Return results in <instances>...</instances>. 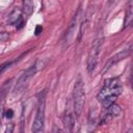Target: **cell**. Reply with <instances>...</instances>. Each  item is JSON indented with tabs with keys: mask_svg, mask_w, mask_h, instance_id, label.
Instances as JSON below:
<instances>
[{
	"mask_svg": "<svg viewBox=\"0 0 133 133\" xmlns=\"http://www.w3.org/2000/svg\"><path fill=\"white\" fill-rule=\"evenodd\" d=\"M122 92V84L118 78H109L104 82L103 87L99 91L97 99L105 107H109L114 104V101Z\"/></svg>",
	"mask_w": 133,
	"mask_h": 133,
	"instance_id": "6da1fadb",
	"label": "cell"
},
{
	"mask_svg": "<svg viewBox=\"0 0 133 133\" xmlns=\"http://www.w3.org/2000/svg\"><path fill=\"white\" fill-rule=\"evenodd\" d=\"M85 103V89L84 83L81 79H78L74 85L73 89V107H74V114L79 117L83 111Z\"/></svg>",
	"mask_w": 133,
	"mask_h": 133,
	"instance_id": "7a4b0ae2",
	"label": "cell"
},
{
	"mask_svg": "<svg viewBox=\"0 0 133 133\" xmlns=\"http://www.w3.org/2000/svg\"><path fill=\"white\" fill-rule=\"evenodd\" d=\"M102 44H103V34L99 33L97 35V37L94 39V42L90 46L88 55H87V72L89 74H91L97 66L98 58H99L101 48H102Z\"/></svg>",
	"mask_w": 133,
	"mask_h": 133,
	"instance_id": "3957f363",
	"label": "cell"
},
{
	"mask_svg": "<svg viewBox=\"0 0 133 133\" xmlns=\"http://www.w3.org/2000/svg\"><path fill=\"white\" fill-rule=\"evenodd\" d=\"M46 92L44 91L41 95L37 110L34 116V121L32 124V133H44V127H45V110H46V99H45Z\"/></svg>",
	"mask_w": 133,
	"mask_h": 133,
	"instance_id": "277c9868",
	"label": "cell"
},
{
	"mask_svg": "<svg viewBox=\"0 0 133 133\" xmlns=\"http://www.w3.org/2000/svg\"><path fill=\"white\" fill-rule=\"evenodd\" d=\"M38 71V69L36 68L35 63L32 64L30 68H28L25 72L22 73V75L20 76V78L18 79L17 81V86H16V90H19V89H22L25 87V85L28 83V81L35 75V73Z\"/></svg>",
	"mask_w": 133,
	"mask_h": 133,
	"instance_id": "5b68a950",
	"label": "cell"
},
{
	"mask_svg": "<svg viewBox=\"0 0 133 133\" xmlns=\"http://www.w3.org/2000/svg\"><path fill=\"white\" fill-rule=\"evenodd\" d=\"M131 50H132L131 48H128V49H126V50H123V51L118 52V53H117V54H115L114 56H112V57L107 61V63H106V65H105L104 71H106L107 69L111 68V66H112V65H114L115 63H117V62H119L121 60H123L124 58H126V57L130 54Z\"/></svg>",
	"mask_w": 133,
	"mask_h": 133,
	"instance_id": "8992f818",
	"label": "cell"
},
{
	"mask_svg": "<svg viewBox=\"0 0 133 133\" xmlns=\"http://www.w3.org/2000/svg\"><path fill=\"white\" fill-rule=\"evenodd\" d=\"M77 23H78V16L76 15L74 17V19L72 20V22H71V24H70V26H69V28H68V30L65 32L64 43H65L66 46H69L74 39V35L76 33V28H77Z\"/></svg>",
	"mask_w": 133,
	"mask_h": 133,
	"instance_id": "52a82bcc",
	"label": "cell"
},
{
	"mask_svg": "<svg viewBox=\"0 0 133 133\" xmlns=\"http://www.w3.org/2000/svg\"><path fill=\"white\" fill-rule=\"evenodd\" d=\"M106 109H107V110H106V113L102 116V117L105 119V122H107V121H109V119H111V118H113V117L118 116V115L121 114V112H122L121 107H119L117 104H115V103L112 104L111 106L107 107Z\"/></svg>",
	"mask_w": 133,
	"mask_h": 133,
	"instance_id": "ba28073f",
	"label": "cell"
},
{
	"mask_svg": "<svg viewBox=\"0 0 133 133\" xmlns=\"http://www.w3.org/2000/svg\"><path fill=\"white\" fill-rule=\"evenodd\" d=\"M133 23V1H130L127 5L126 18H125V26H129Z\"/></svg>",
	"mask_w": 133,
	"mask_h": 133,
	"instance_id": "9c48e42d",
	"label": "cell"
},
{
	"mask_svg": "<svg viewBox=\"0 0 133 133\" xmlns=\"http://www.w3.org/2000/svg\"><path fill=\"white\" fill-rule=\"evenodd\" d=\"M21 19H22V17H21V11H20V9H18V8L16 7V8L9 14V16H8V23L11 24V25H16Z\"/></svg>",
	"mask_w": 133,
	"mask_h": 133,
	"instance_id": "30bf717a",
	"label": "cell"
},
{
	"mask_svg": "<svg viewBox=\"0 0 133 133\" xmlns=\"http://www.w3.org/2000/svg\"><path fill=\"white\" fill-rule=\"evenodd\" d=\"M33 8H34V3L33 1H30V0H25L23 2V7H22V10L25 15L29 16L33 12Z\"/></svg>",
	"mask_w": 133,
	"mask_h": 133,
	"instance_id": "8fae6325",
	"label": "cell"
},
{
	"mask_svg": "<svg viewBox=\"0 0 133 133\" xmlns=\"http://www.w3.org/2000/svg\"><path fill=\"white\" fill-rule=\"evenodd\" d=\"M14 131V124H8L5 127V130L3 131V133H12Z\"/></svg>",
	"mask_w": 133,
	"mask_h": 133,
	"instance_id": "7c38bea8",
	"label": "cell"
},
{
	"mask_svg": "<svg viewBox=\"0 0 133 133\" xmlns=\"http://www.w3.org/2000/svg\"><path fill=\"white\" fill-rule=\"evenodd\" d=\"M7 39H8V34L7 33H5V32L0 33V41L1 42H6Z\"/></svg>",
	"mask_w": 133,
	"mask_h": 133,
	"instance_id": "4fadbf2b",
	"label": "cell"
},
{
	"mask_svg": "<svg viewBox=\"0 0 133 133\" xmlns=\"http://www.w3.org/2000/svg\"><path fill=\"white\" fill-rule=\"evenodd\" d=\"M5 115H6V117H7V118H11V117L14 116V111H12L11 109H7V110H6V114H5Z\"/></svg>",
	"mask_w": 133,
	"mask_h": 133,
	"instance_id": "5bb4252c",
	"label": "cell"
},
{
	"mask_svg": "<svg viewBox=\"0 0 133 133\" xmlns=\"http://www.w3.org/2000/svg\"><path fill=\"white\" fill-rule=\"evenodd\" d=\"M52 133H61V131H60V129H59L58 127L54 126V127H53V132H52Z\"/></svg>",
	"mask_w": 133,
	"mask_h": 133,
	"instance_id": "9a60e30c",
	"label": "cell"
},
{
	"mask_svg": "<svg viewBox=\"0 0 133 133\" xmlns=\"http://www.w3.org/2000/svg\"><path fill=\"white\" fill-rule=\"evenodd\" d=\"M39 30H42V27H41V26H37V27H36V31H35V33L38 34V31H39Z\"/></svg>",
	"mask_w": 133,
	"mask_h": 133,
	"instance_id": "2e32d148",
	"label": "cell"
},
{
	"mask_svg": "<svg viewBox=\"0 0 133 133\" xmlns=\"http://www.w3.org/2000/svg\"><path fill=\"white\" fill-rule=\"evenodd\" d=\"M127 133H133V127H131V128L127 131Z\"/></svg>",
	"mask_w": 133,
	"mask_h": 133,
	"instance_id": "e0dca14e",
	"label": "cell"
}]
</instances>
